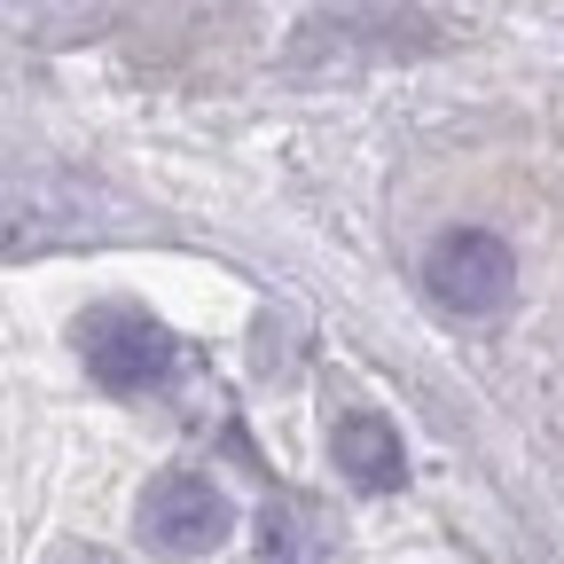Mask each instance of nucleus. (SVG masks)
<instances>
[{
  "mask_svg": "<svg viewBox=\"0 0 564 564\" xmlns=\"http://www.w3.org/2000/svg\"><path fill=\"white\" fill-rule=\"evenodd\" d=\"M329 447H337V470L361 486V494H392L400 478H408V455H400V432L384 415H337V432H329Z\"/></svg>",
  "mask_w": 564,
  "mask_h": 564,
  "instance_id": "4",
  "label": "nucleus"
},
{
  "mask_svg": "<svg viewBox=\"0 0 564 564\" xmlns=\"http://www.w3.org/2000/svg\"><path fill=\"white\" fill-rule=\"evenodd\" d=\"M259 564H329V525L314 502L299 494H274L259 518Z\"/></svg>",
  "mask_w": 564,
  "mask_h": 564,
  "instance_id": "5",
  "label": "nucleus"
},
{
  "mask_svg": "<svg viewBox=\"0 0 564 564\" xmlns=\"http://www.w3.org/2000/svg\"><path fill=\"white\" fill-rule=\"evenodd\" d=\"M63 564H110V556H102V549H70Z\"/></svg>",
  "mask_w": 564,
  "mask_h": 564,
  "instance_id": "6",
  "label": "nucleus"
},
{
  "mask_svg": "<svg viewBox=\"0 0 564 564\" xmlns=\"http://www.w3.org/2000/svg\"><path fill=\"white\" fill-rule=\"evenodd\" d=\"M236 525L228 510V494L196 478V470H165L150 478V494H141V541H150L158 556H204V549H220Z\"/></svg>",
  "mask_w": 564,
  "mask_h": 564,
  "instance_id": "3",
  "label": "nucleus"
},
{
  "mask_svg": "<svg viewBox=\"0 0 564 564\" xmlns=\"http://www.w3.org/2000/svg\"><path fill=\"white\" fill-rule=\"evenodd\" d=\"M423 291H432L447 314H494L518 291V251L494 228H447L423 259Z\"/></svg>",
  "mask_w": 564,
  "mask_h": 564,
  "instance_id": "2",
  "label": "nucleus"
},
{
  "mask_svg": "<svg viewBox=\"0 0 564 564\" xmlns=\"http://www.w3.org/2000/svg\"><path fill=\"white\" fill-rule=\"evenodd\" d=\"M70 337H79V361H87V377L102 392H150V384H165L181 369L173 329L150 322L141 306H95V314H79Z\"/></svg>",
  "mask_w": 564,
  "mask_h": 564,
  "instance_id": "1",
  "label": "nucleus"
}]
</instances>
